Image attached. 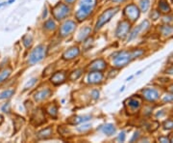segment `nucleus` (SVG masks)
<instances>
[{"instance_id":"1","label":"nucleus","mask_w":173,"mask_h":143,"mask_svg":"<svg viewBox=\"0 0 173 143\" xmlns=\"http://www.w3.org/2000/svg\"><path fill=\"white\" fill-rule=\"evenodd\" d=\"M114 65L117 68H123L127 66L133 58H132V54L129 51H119L117 54L114 55Z\"/></svg>"},{"instance_id":"2","label":"nucleus","mask_w":173,"mask_h":143,"mask_svg":"<svg viewBox=\"0 0 173 143\" xmlns=\"http://www.w3.org/2000/svg\"><path fill=\"white\" fill-rule=\"evenodd\" d=\"M45 55H46V47L43 46V44H40L29 55L28 63L30 65H35L40 62L45 57Z\"/></svg>"},{"instance_id":"3","label":"nucleus","mask_w":173,"mask_h":143,"mask_svg":"<svg viewBox=\"0 0 173 143\" xmlns=\"http://www.w3.org/2000/svg\"><path fill=\"white\" fill-rule=\"evenodd\" d=\"M117 10L118 8H112V9H109L105 11L104 13H103L99 19H98L97 22H96V25H95V29H100V28L104 25V24H106L107 22H109L111 19H112L114 16L117 13Z\"/></svg>"},{"instance_id":"4","label":"nucleus","mask_w":173,"mask_h":143,"mask_svg":"<svg viewBox=\"0 0 173 143\" xmlns=\"http://www.w3.org/2000/svg\"><path fill=\"white\" fill-rule=\"evenodd\" d=\"M52 13L56 19L61 20V19H65L69 14V8L67 7V5H65L64 3H58L57 5L53 8Z\"/></svg>"},{"instance_id":"5","label":"nucleus","mask_w":173,"mask_h":143,"mask_svg":"<svg viewBox=\"0 0 173 143\" xmlns=\"http://www.w3.org/2000/svg\"><path fill=\"white\" fill-rule=\"evenodd\" d=\"M125 104H126V107H127V110H128V112L131 114H134V113L139 111V109L141 105V98L136 97V96L131 97L126 101Z\"/></svg>"},{"instance_id":"6","label":"nucleus","mask_w":173,"mask_h":143,"mask_svg":"<svg viewBox=\"0 0 173 143\" xmlns=\"http://www.w3.org/2000/svg\"><path fill=\"white\" fill-rule=\"evenodd\" d=\"M129 31H130V23L127 20H123V21L119 22L117 30H115V36L119 39H124L128 35Z\"/></svg>"},{"instance_id":"7","label":"nucleus","mask_w":173,"mask_h":143,"mask_svg":"<svg viewBox=\"0 0 173 143\" xmlns=\"http://www.w3.org/2000/svg\"><path fill=\"white\" fill-rule=\"evenodd\" d=\"M139 9L135 4H130L124 9V14L132 21H136L139 17Z\"/></svg>"},{"instance_id":"8","label":"nucleus","mask_w":173,"mask_h":143,"mask_svg":"<svg viewBox=\"0 0 173 143\" xmlns=\"http://www.w3.org/2000/svg\"><path fill=\"white\" fill-rule=\"evenodd\" d=\"M75 28H76V23L72 21V20H67V21H65L63 25L61 26L60 35L62 37H67L70 33H72V32L75 30Z\"/></svg>"},{"instance_id":"9","label":"nucleus","mask_w":173,"mask_h":143,"mask_svg":"<svg viewBox=\"0 0 173 143\" xmlns=\"http://www.w3.org/2000/svg\"><path fill=\"white\" fill-rule=\"evenodd\" d=\"M148 26H149V22H148V20H144V21H142L139 25H138L137 27H135L133 30H132V32L129 34V37H128V42H130V41L134 40L135 38H137V37L139 36V34L141 33V31H144L145 29H147Z\"/></svg>"},{"instance_id":"10","label":"nucleus","mask_w":173,"mask_h":143,"mask_svg":"<svg viewBox=\"0 0 173 143\" xmlns=\"http://www.w3.org/2000/svg\"><path fill=\"white\" fill-rule=\"evenodd\" d=\"M143 98L148 102H156L159 99V92L158 90L154 88H145L142 90Z\"/></svg>"},{"instance_id":"11","label":"nucleus","mask_w":173,"mask_h":143,"mask_svg":"<svg viewBox=\"0 0 173 143\" xmlns=\"http://www.w3.org/2000/svg\"><path fill=\"white\" fill-rule=\"evenodd\" d=\"M103 79V73H100V71H92L89 73L88 80L92 84H97L100 83Z\"/></svg>"},{"instance_id":"12","label":"nucleus","mask_w":173,"mask_h":143,"mask_svg":"<svg viewBox=\"0 0 173 143\" xmlns=\"http://www.w3.org/2000/svg\"><path fill=\"white\" fill-rule=\"evenodd\" d=\"M80 53L79 48L77 47H72L70 48H68L67 50H65L63 54V59L64 60H71L74 59L75 57H77Z\"/></svg>"},{"instance_id":"13","label":"nucleus","mask_w":173,"mask_h":143,"mask_svg":"<svg viewBox=\"0 0 173 143\" xmlns=\"http://www.w3.org/2000/svg\"><path fill=\"white\" fill-rule=\"evenodd\" d=\"M32 122H34V124L37 126L42 125L43 123H44L45 117H44L43 111L42 109H37L34 112V115L32 116Z\"/></svg>"},{"instance_id":"14","label":"nucleus","mask_w":173,"mask_h":143,"mask_svg":"<svg viewBox=\"0 0 173 143\" xmlns=\"http://www.w3.org/2000/svg\"><path fill=\"white\" fill-rule=\"evenodd\" d=\"M65 76H67L65 72H57L51 76V82L54 85H60L65 82Z\"/></svg>"},{"instance_id":"15","label":"nucleus","mask_w":173,"mask_h":143,"mask_svg":"<svg viewBox=\"0 0 173 143\" xmlns=\"http://www.w3.org/2000/svg\"><path fill=\"white\" fill-rule=\"evenodd\" d=\"M90 13H92V11L90 10H88V9H86V8H83V7H80L79 9H78V11L76 12L75 17L78 20H79V21H82V20H84V19H86V18H88L89 16L90 15Z\"/></svg>"},{"instance_id":"16","label":"nucleus","mask_w":173,"mask_h":143,"mask_svg":"<svg viewBox=\"0 0 173 143\" xmlns=\"http://www.w3.org/2000/svg\"><path fill=\"white\" fill-rule=\"evenodd\" d=\"M50 94H51V91L47 88L40 90V91H38L35 94V100L37 102L43 101V100L46 99V98H48L49 96H50Z\"/></svg>"},{"instance_id":"17","label":"nucleus","mask_w":173,"mask_h":143,"mask_svg":"<svg viewBox=\"0 0 173 143\" xmlns=\"http://www.w3.org/2000/svg\"><path fill=\"white\" fill-rule=\"evenodd\" d=\"M92 119V116L89 115H84V116H74L71 118L69 123L72 125H78V124H83L85 122H88Z\"/></svg>"},{"instance_id":"18","label":"nucleus","mask_w":173,"mask_h":143,"mask_svg":"<svg viewBox=\"0 0 173 143\" xmlns=\"http://www.w3.org/2000/svg\"><path fill=\"white\" fill-rule=\"evenodd\" d=\"M106 62L104 60L102 59H98V60H95L93 61V62L92 63V65H90V69H92V71H102L104 70V69L106 68Z\"/></svg>"},{"instance_id":"19","label":"nucleus","mask_w":173,"mask_h":143,"mask_svg":"<svg viewBox=\"0 0 173 143\" xmlns=\"http://www.w3.org/2000/svg\"><path fill=\"white\" fill-rule=\"evenodd\" d=\"M52 128L51 127H48V128H45L42 130H40L37 134V136H38L39 139H47L51 136H52Z\"/></svg>"},{"instance_id":"20","label":"nucleus","mask_w":173,"mask_h":143,"mask_svg":"<svg viewBox=\"0 0 173 143\" xmlns=\"http://www.w3.org/2000/svg\"><path fill=\"white\" fill-rule=\"evenodd\" d=\"M96 5V0H81L80 7L86 8V9L92 11V9Z\"/></svg>"},{"instance_id":"21","label":"nucleus","mask_w":173,"mask_h":143,"mask_svg":"<svg viewBox=\"0 0 173 143\" xmlns=\"http://www.w3.org/2000/svg\"><path fill=\"white\" fill-rule=\"evenodd\" d=\"M101 130H102L103 133L107 134V136H113L115 133V128L113 124H106L104 126H102Z\"/></svg>"},{"instance_id":"22","label":"nucleus","mask_w":173,"mask_h":143,"mask_svg":"<svg viewBox=\"0 0 173 143\" xmlns=\"http://www.w3.org/2000/svg\"><path fill=\"white\" fill-rule=\"evenodd\" d=\"M159 9L161 12H163V13H169L170 6H169V4H168L167 0H160Z\"/></svg>"},{"instance_id":"23","label":"nucleus","mask_w":173,"mask_h":143,"mask_svg":"<svg viewBox=\"0 0 173 143\" xmlns=\"http://www.w3.org/2000/svg\"><path fill=\"white\" fill-rule=\"evenodd\" d=\"M46 111L47 113L50 115L51 117L53 118H56L57 117V114H58V108L55 104H50L48 105V107H46Z\"/></svg>"},{"instance_id":"24","label":"nucleus","mask_w":173,"mask_h":143,"mask_svg":"<svg viewBox=\"0 0 173 143\" xmlns=\"http://www.w3.org/2000/svg\"><path fill=\"white\" fill-rule=\"evenodd\" d=\"M161 31H162V34L166 37H170L173 35V27L170 25H163Z\"/></svg>"},{"instance_id":"25","label":"nucleus","mask_w":173,"mask_h":143,"mask_svg":"<svg viewBox=\"0 0 173 143\" xmlns=\"http://www.w3.org/2000/svg\"><path fill=\"white\" fill-rule=\"evenodd\" d=\"M90 33V28L89 27H85L83 29L81 30L80 34H79V37H78V40L82 42V41H84L86 37L89 36V34Z\"/></svg>"},{"instance_id":"26","label":"nucleus","mask_w":173,"mask_h":143,"mask_svg":"<svg viewBox=\"0 0 173 143\" xmlns=\"http://www.w3.org/2000/svg\"><path fill=\"white\" fill-rule=\"evenodd\" d=\"M139 6H141V12L145 13V12H147V10L149 9L150 1L149 0H141V2H139Z\"/></svg>"},{"instance_id":"27","label":"nucleus","mask_w":173,"mask_h":143,"mask_svg":"<svg viewBox=\"0 0 173 143\" xmlns=\"http://www.w3.org/2000/svg\"><path fill=\"white\" fill-rule=\"evenodd\" d=\"M15 91L12 89H9V90H6V91L2 92L1 94H0V100H3V99H9V98H11L12 96L14 95Z\"/></svg>"},{"instance_id":"28","label":"nucleus","mask_w":173,"mask_h":143,"mask_svg":"<svg viewBox=\"0 0 173 143\" xmlns=\"http://www.w3.org/2000/svg\"><path fill=\"white\" fill-rule=\"evenodd\" d=\"M32 41H33V38L31 35H25L22 38V42H23V44L25 46V47H30L31 44H32Z\"/></svg>"},{"instance_id":"29","label":"nucleus","mask_w":173,"mask_h":143,"mask_svg":"<svg viewBox=\"0 0 173 143\" xmlns=\"http://www.w3.org/2000/svg\"><path fill=\"white\" fill-rule=\"evenodd\" d=\"M44 28L45 29H47V30H53V29H55V27H56V23L54 20H52V19H48L47 21H45L44 23Z\"/></svg>"},{"instance_id":"30","label":"nucleus","mask_w":173,"mask_h":143,"mask_svg":"<svg viewBox=\"0 0 173 143\" xmlns=\"http://www.w3.org/2000/svg\"><path fill=\"white\" fill-rule=\"evenodd\" d=\"M82 73H83V70H81V69L74 71V72L71 73V75L69 76V79H70L71 80H76V79H78L82 76Z\"/></svg>"},{"instance_id":"31","label":"nucleus","mask_w":173,"mask_h":143,"mask_svg":"<svg viewBox=\"0 0 173 143\" xmlns=\"http://www.w3.org/2000/svg\"><path fill=\"white\" fill-rule=\"evenodd\" d=\"M11 75V71L10 70H5L3 71L1 73H0V83H2L3 81H5L8 77L10 76Z\"/></svg>"},{"instance_id":"32","label":"nucleus","mask_w":173,"mask_h":143,"mask_svg":"<svg viewBox=\"0 0 173 143\" xmlns=\"http://www.w3.org/2000/svg\"><path fill=\"white\" fill-rule=\"evenodd\" d=\"M89 129H92V125H89V124H84V123H83V125H81L80 127H78V128H77V130H79V132H81V133L88 132Z\"/></svg>"},{"instance_id":"33","label":"nucleus","mask_w":173,"mask_h":143,"mask_svg":"<svg viewBox=\"0 0 173 143\" xmlns=\"http://www.w3.org/2000/svg\"><path fill=\"white\" fill-rule=\"evenodd\" d=\"M144 53V51L141 50H135L134 51H131V54H132V58L135 59V58H138V57L141 56Z\"/></svg>"},{"instance_id":"34","label":"nucleus","mask_w":173,"mask_h":143,"mask_svg":"<svg viewBox=\"0 0 173 143\" xmlns=\"http://www.w3.org/2000/svg\"><path fill=\"white\" fill-rule=\"evenodd\" d=\"M38 81V79H36V77H34V79H32L31 80H29L28 82L26 83V85L24 86V90H27L29 88H31L32 86H34V85L36 84V82Z\"/></svg>"},{"instance_id":"35","label":"nucleus","mask_w":173,"mask_h":143,"mask_svg":"<svg viewBox=\"0 0 173 143\" xmlns=\"http://www.w3.org/2000/svg\"><path fill=\"white\" fill-rule=\"evenodd\" d=\"M163 128L166 130H172L173 129V120H166L163 123Z\"/></svg>"},{"instance_id":"36","label":"nucleus","mask_w":173,"mask_h":143,"mask_svg":"<svg viewBox=\"0 0 173 143\" xmlns=\"http://www.w3.org/2000/svg\"><path fill=\"white\" fill-rule=\"evenodd\" d=\"M163 103H170V102H173V94L172 95H166L163 97Z\"/></svg>"},{"instance_id":"37","label":"nucleus","mask_w":173,"mask_h":143,"mask_svg":"<svg viewBox=\"0 0 173 143\" xmlns=\"http://www.w3.org/2000/svg\"><path fill=\"white\" fill-rule=\"evenodd\" d=\"M117 141H119V142H124L125 141V133L124 132H121L120 133L118 134Z\"/></svg>"},{"instance_id":"38","label":"nucleus","mask_w":173,"mask_h":143,"mask_svg":"<svg viewBox=\"0 0 173 143\" xmlns=\"http://www.w3.org/2000/svg\"><path fill=\"white\" fill-rule=\"evenodd\" d=\"M92 96L94 100H96L99 98V92H98V90H93V91L92 92Z\"/></svg>"},{"instance_id":"39","label":"nucleus","mask_w":173,"mask_h":143,"mask_svg":"<svg viewBox=\"0 0 173 143\" xmlns=\"http://www.w3.org/2000/svg\"><path fill=\"white\" fill-rule=\"evenodd\" d=\"M159 141L163 142V143H168V142H170V139H169V138H167V137L161 136V137H159Z\"/></svg>"},{"instance_id":"40","label":"nucleus","mask_w":173,"mask_h":143,"mask_svg":"<svg viewBox=\"0 0 173 143\" xmlns=\"http://www.w3.org/2000/svg\"><path fill=\"white\" fill-rule=\"evenodd\" d=\"M139 136V132H136L135 134H134V136L132 137V139H131V142H134L136 139H138V137Z\"/></svg>"},{"instance_id":"41","label":"nucleus","mask_w":173,"mask_h":143,"mask_svg":"<svg viewBox=\"0 0 173 143\" xmlns=\"http://www.w3.org/2000/svg\"><path fill=\"white\" fill-rule=\"evenodd\" d=\"M8 107H9V104H6L5 105H3L2 110L4 112H9V109H8Z\"/></svg>"},{"instance_id":"42","label":"nucleus","mask_w":173,"mask_h":143,"mask_svg":"<svg viewBox=\"0 0 173 143\" xmlns=\"http://www.w3.org/2000/svg\"><path fill=\"white\" fill-rule=\"evenodd\" d=\"M166 73H171V75H173V66L170 67V68H168L167 70H166Z\"/></svg>"},{"instance_id":"43","label":"nucleus","mask_w":173,"mask_h":143,"mask_svg":"<svg viewBox=\"0 0 173 143\" xmlns=\"http://www.w3.org/2000/svg\"><path fill=\"white\" fill-rule=\"evenodd\" d=\"M46 16H47V10H46V8L44 9V12H43V18H46Z\"/></svg>"},{"instance_id":"44","label":"nucleus","mask_w":173,"mask_h":143,"mask_svg":"<svg viewBox=\"0 0 173 143\" xmlns=\"http://www.w3.org/2000/svg\"><path fill=\"white\" fill-rule=\"evenodd\" d=\"M65 1H67V3H68V4H72L75 0H65Z\"/></svg>"},{"instance_id":"45","label":"nucleus","mask_w":173,"mask_h":143,"mask_svg":"<svg viewBox=\"0 0 173 143\" xmlns=\"http://www.w3.org/2000/svg\"><path fill=\"white\" fill-rule=\"evenodd\" d=\"M113 2H122V1H125V0H112Z\"/></svg>"},{"instance_id":"46","label":"nucleus","mask_w":173,"mask_h":143,"mask_svg":"<svg viewBox=\"0 0 173 143\" xmlns=\"http://www.w3.org/2000/svg\"><path fill=\"white\" fill-rule=\"evenodd\" d=\"M133 77H134L133 76H129V77H128V79H126V81H129V80H131L132 79H133Z\"/></svg>"},{"instance_id":"47","label":"nucleus","mask_w":173,"mask_h":143,"mask_svg":"<svg viewBox=\"0 0 173 143\" xmlns=\"http://www.w3.org/2000/svg\"><path fill=\"white\" fill-rule=\"evenodd\" d=\"M15 0H9V1H8L7 3H8V4H12V3L15 2Z\"/></svg>"},{"instance_id":"48","label":"nucleus","mask_w":173,"mask_h":143,"mask_svg":"<svg viewBox=\"0 0 173 143\" xmlns=\"http://www.w3.org/2000/svg\"><path fill=\"white\" fill-rule=\"evenodd\" d=\"M169 91L173 93V85H171V86L169 87Z\"/></svg>"},{"instance_id":"49","label":"nucleus","mask_w":173,"mask_h":143,"mask_svg":"<svg viewBox=\"0 0 173 143\" xmlns=\"http://www.w3.org/2000/svg\"><path fill=\"white\" fill-rule=\"evenodd\" d=\"M2 121H3V117H2L1 115H0V124L2 123Z\"/></svg>"},{"instance_id":"50","label":"nucleus","mask_w":173,"mask_h":143,"mask_svg":"<svg viewBox=\"0 0 173 143\" xmlns=\"http://www.w3.org/2000/svg\"><path fill=\"white\" fill-rule=\"evenodd\" d=\"M124 88H125V87H122V88L120 89V92H122V91H124Z\"/></svg>"},{"instance_id":"51","label":"nucleus","mask_w":173,"mask_h":143,"mask_svg":"<svg viewBox=\"0 0 173 143\" xmlns=\"http://www.w3.org/2000/svg\"><path fill=\"white\" fill-rule=\"evenodd\" d=\"M170 141H171V142H173V137H172L171 139H170Z\"/></svg>"}]
</instances>
